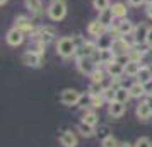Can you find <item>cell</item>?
<instances>
[{"instance_id":"obj_1","label":"cell","mask_w":152,"mask_h":147,"mask_svg":"<svg viewBox=\"0 0 152 147\" xmlns=\"http://www.w3.org/2000/svg\"><path fill=\"white\" fill-rule=\"evenodd\" d=\"M56 53L62 56V58H70V56H75L77 53V41L75 38H70V36H63L56 41Z\"/></svg>"},{"instance_id":"obj_2","label":"cell","mask_w":152,"mask_h":147,"mask_svg":"<svg viewBox=\"0 0 152 147\" xmlns=\"http://www.w3.org/2000/svg\"><path fill=\"white\" fill-rule=\"evenodd\" d=\"M46 14H48V17L51 21H55V22L63 21L65 15H67V4H65V0H51L48 9H46Z\"/></svg>"},{"instance_id":"obj_3","label":"cell","mask_w":152,"mask_h":147,"mask_svg":"<svg viewBox=\"0 0 152 147\" xmlns=\"http://www.w3.org/2000/svg\"><path fill=\"white\" fill-rule=\"evenodd\" d=\"M55 36H56L55 28H51V26H41V28H38L33 33V41H39L43 45H50V43L55 39Z\"/></svg>"},{"instance_id":"obj_4","label":"cell","mask_w":152,"mask_h":147,"mask_svg":"<svg viewBox=\"0 0 152 147\" xmlns=\"http://www.w3.org/2000/svg\"><path fill=\"white\" fill-rule=\"evenodd\" d=\"M97 67L99 65H97V62L92 56H80V58H77V69H79V72L82 75H91Z\"/></svg>"},{"instance_id":"obj_5","label":"cell","mask_w":152,"mask_h":147,"mask_svg":"<svg viewBox=\"0 0 152 147\" xmlns=\"http://www.w3.org/2000/svg\"><path fill=\"white\" fill-rule=\"evenodd\" d=\"M80 99H82V92H79L77 89H63L60 92V103L65 106H75L79 105Z\"/></svg>"},{"instance_id":"obj_6","label":"cell","mask_w":152,"mask_h":147,"mask_svg":"<svg viewBox=\"0 0 152 147\" xmlns=\"http://www.w3.org/2000/svg\"><path fill=\"white\" fill-rule=\"evenodd\" d=\"M113 33L118 36H126V34H132L133 33V29H135V24L130 21V19H118V22L113 26Z\"/></svg>"},{"instance_id":"obj_7","label":"cell","mask_w":152,"mask_h":147,"mask_svg":"<svg viewBox=\"0 0 152 147\" xmlns=\"http://www.w3.org/2000/svg\"><path fill=\"white\" fill-rule=\"evenodd\" d=\"M21 60H22V63H24L26 67H31V69H38V67H41L43 55H38V53H34V51L28 50V51H24V53H22Z\"/></svg>"},{"instance_id":"obj_8","label":"cell","mask_w":152,"mask_h":147,"mask_svg":"<svg viewBox=\"0 0 152 147\" xmlns=\"http://www.w3.org/2000/svg\"><path fill=\"white\" fill-rule=\"evenodd\" d=\"M14 28H17L19 31H22L24 34H33V33L36 31L33 21H31L29 17H26V15H17V17H15Z\"/></svg>"},{"instance_id":"obj_9","label":"cell","mask_w":152,"mask_h":147,"mask_svg":"<svg viewBox=\"0 0 152 147\" xmlns=\"http://www.w3.org/2000/svg\"><path fill=\"white\" fill-rule=\"evenodd\" d=\"M130 48H132V45L128 43V39L125 36H116L113 45H111V50H113L115 55H126Z\"/></svg>"},{"instance_id":"obj_10","label":"cell","mask_w":152,"mask_h":147,"mask_svg":"<svg viewBox=\"0 0 152 147\" xmlns=\"http://www.w3.org/2000/svg\"><path fill=\"white\" fill-rule=\"evenodd\" d=\"M5 41H7L9 46H21L22 43H24V33L19 31L17 28H12L7 31V34H5Z\"/></svg>"},{"instance_id":"obj_11","label":"cell","mask_w":152,"mask_h":147,"mask_svg":"<svg viewBox=\"0 0 152 147\" xmlns=\"http://www.w3.org/2000/svg\"><path fill=\"white\" fill-rule=\"evenodd\" d=\"M147 33H149V26H147V24H144V22L137 24V26H135V29H133V33H132L135 45H138V46L145 45V39H147Z\"/></svg>"},{"instance_id":"obj_12","label":"cell","mask_w":152,"mask_h":147,"mask_svg":"<svg viewBox=\"0 0 152 147\" xmlns=\"http://www.w3.org/2000/svg\"><path fill=\"white\" fill-rule=\"evenodd\" d=\"M97 43L94 41H84L79 48H77V53H75V58H80V56H94L97 51Z\"/></svg>"},{"instance_id":"obj_13","label":"cell","mask_w":152,"mask_h":147,"mask_svg":"<svg viewBox=\"0 0 152 147\" xmlns=\"http://www.w3.org/2000/svg\"><path fill=\"white\" fill-rule=\"evenodd\" d=\"M135 116L138 120H142V121H145V120H149L152 116V110H151V105H149V99H144V101H140L137 105V108H135Z\"/></svg>"},{"instance_id":"obj_14","label":"cell","mask_w":152,"mask_h":147,"mask_svg":"<svg viewBox=\"0 0 152 147\" xmlns=\"http://www.w3.org/2000/svg\"><path fill=\"white\" fill-rule=\"evenodd\" d=\"M60 144L63 147H77L79 146V137L75 135V132L72 130H65V132L60 133Z\"/></svg>"},{"instance_id":"obj_15","label":"cell","mask_w":152,"mask_h":147,"mask_svg":"<svg viewBox=\"0 0 152 147\" xmlns=\"http://www.w3.org/2000/svg\"><path fill=\"white\" fill-rule=\"evenodd\" d=\"M106 74L111 79H121L125 75V65H121V63H118L115 60V62H111L106 65Z\"/></svg>"},{"instance_id":"obj_16","label":"cell","mask_w":152,"mask_h":147,"mask_svg":"<svg viewBox=\"0 0 152 147\" xmlns=\"http://www.w3.org/2000/svg\"><path fill=\"white\" fill-rule=\"evenodd\" d=\"M126 111V105L125 103H120V101H113V103H108V115L111 118H121Z\"/></svg>"},{"instance_id":"obj_17","label":"cell","mask_w":152,"mask_h":147,"mask_svg":"<svg viewBox=\"0 0 152 147\" xmlns=\"http://www.w3.org/2000/svg\"><path fill=\"white\" fill-rule=\"evenodd\" d=\"M116 17H115V14H113V10L110 9H104V10H101V12H97V21L103 24L106 29H111L113 28V21H115Z\"/></svg>"},{"instance_id":"obj_18","label":"cell","mask_w":152,"mask_h":147,"mask_svg":"<svg viewBox=\"0 0 152 147\" xmlns=\"http://www.w3.org/2000/svg\"><path fill=\"white\" fill-rule=\"evenodd\" d=\"M87 33H89L91 36H94V38H99L101 34L106 33V28H104L97 19H92V21L87 24Z\"/></svg>"},{"instance_id":"obj_19","label":"cell","mask_w":152,"mask_h":147,"mask_svg":"<svg viewBox=\"0 0 152 147\" xmlns=\"http://www.w3.org/2000/svg\"><path fill=\"white\" fill-rule=\"evenodd\" d=\"M77 132L80 133L84 139H91V137H96L97 135V128L96 127L87 125V123H84V121H80V123L77 125Z\"/></svg>"},{"instance_id":"obj_20","label":"cell","mask_w":152,"mask_h":147,"mask_svg":"<svg viewBox=\"0 0 152 147\" xmlns=\"http://www.w3.org/2000/svg\"><path fill=\"white\" fill-rule=\"evenodd\" d=\"M145 51L147 50H142L138 45H135V46H132L130 50H128V60H132V62H138V63H142V60H144V56H145Z\"/></svg>"},{"instance_id":"obj_21","label":"cell","mask_w":152,"mask_h":147,"mask_svg":"<svg viewBox=\"0 0 152 147\" xmlns=\"http://www.w3.org/2000/svg\"><path fill=\"white\" fill-rule=\"evenodd\" d=\"M135 79H137V82H140V84H147V82H151L152 80V69L151 67H147V65H142Z\"/></svg>"},{"instance_id":"obj_22","label":"cell","mask_w":152,"mask_h":147,"mask_svg":"<svg viewBox=\"0 0 152 147\" xmlns=\"http://www.w3.org/2000/svg\"><path fill=\"white\" fill-rule=\"evenodd\" d=\"M128 91H130V96L132 98H135V99H140V98H144V96H147L144 84H140V82H137V80L128 87Z\"/></svg>"},{"instance_id":"obj_23","label":"cell","mask_w":152,"mask_h":147,"mask_svg":"<svg viewBox=\"0 0 152 147\" xmlns=\"http://www.w3.org/2000/svg\"><path fill=\"white\" fill-rule=\"evenodd\" d=\"M111 10H113V14H115L116 19H125L126 14H128L126 4H123V2H115V4L111 5Z\"/></svg>"},{"instance_id":"obj_24","label":"cell","mask_w":152,"mask_h":147,"mask_svg":"<svg viewBox=\"0 0 152 147\" xmlns=\"http://www.w3.org/2000/svg\"><path fill=\"white\" fill-rule=\"evenodd\" d=\"M80 121H84V123H87V125H91V127H97L99 125V116H97L94 111L86 110V111L82 113V120H80Z\"/></svg>"},{"instance_id":"obj_25","label":"cell","mask_w":152,"mask_h":147,"mask_svg":"<svg viewBox=\"0 0 152 147\" xmlns=\"http://www.w3.org/2000/svg\"><path fill=\"white\" fill-rule=\"evenodd\" d=\"M24 4H26V9H28L31 14L39 15V14L43 12V4H41V0H24Z\"/></svg>"},{"instance_id":"obj_26","label":"cell","mask_w":152,"mask_h":147,"mask_svg":"<svg viewBox=\"0 0 152 147\" xmlns=\"http://www.w3.org/2000/svg\"><path fill=\"white\" fill-rule=\"evenodd\" d=\"M113 41H115V38L110 36L108 33H104V34H101L99 38H97L96 43H97V48H99V50H108V48H111Z\"/></svg>"},{"instance_id":"obj_27","label":"cell","mask_w":152,"mask_h":147,"mask_svg":"<svg viewBox=\"0 0 152 147\" xmlns=\"http://www.w3.org/2000/svg\"><path fill=\"white\" fill-rule=\"evenodd\" d=\"M140 67H142V65L138 62H132L130 60V62L125 65V75H126V77H137Z\"/></svg>"},{"instance_id":"obj_28","label":"cell","mask_w":152,"mask_h":147,"mask_svg":"<svg viewBox=\"0 0 152 147\" xmlns=\"http://www.w3.org/2000/svg\"><path fill=\"white\" fill-rule=\"evenodd\" d=\"M130 98H132L130 91H128L126 87H123V86H121V87H118V89H116V99H115V101H120V103H125V105H126Z\"/></svg>"},{"instance_id":"obj_29","label":"cell","mask_w":152,"mask_h":147,"mask_svg":"<svg viewBox=\"0 0 152 147\" xmlns=\"http://www.w3.org/2000/svg\"><path fill=\"white\" fill-rule=\"evenodd\" d=\"M104 82H91L89 86V96H101L104 91Z\"/></svg>"},{"instance_id":"obj_30","label":"cell","mask_w":152,"mask_h":147,"mask_svg":"<svg viewBox=\"0 0 152 147\" xmlns=\"http://www.w3.org/2000/svg\"><path fill=\"white\" fill-rule=\"evenodd\" d=\"M103 98L106 103H113L115 99H116V89L113 87V86H106L103 91Z\"/></svg>"},{"instance_id":"obj_31","label":"cell","mask_w":152,"mask_h":147,"mask_svg":"<svg viewBox=\"0 0 152 147\" xmlns=\"http://www.w3.org/2000/svg\"><path fill=\"white\" fill-rule=\"evenodd\" d=\"M104 75H106V70H103L101 67H97L92 74H91V82H104Z\"/></svg>"},{"instance_id":"obj_32","label":"cell","mask_w":152,"mask_h":147,"mask_svg":"<svg viewBox=\"0 0 152 147\" xmlns=\"http://www.w3.org/2000/svg\"><path fill=\"white\" fill-rule=\"evenodd\" d=\"M104 103H106V101H104L103 94H101V96H89V106H91V108H94V110L101 108Z\"/></svg>"},{"instance_id":"obj_33","label":"cell","mask_w":152,"mask_h":147,"mask_svg":"<svg viewBox=\"0 0 152 147\" xmlns=\"http://www.w3.org/2000/svg\"><path fill=\"white\" fill-rule=\"evenodd\" d=\"M96 128H97V135H96V137H99L101 140H104L106 137H110V135H111L110 125H99V127H96Z\"/></svg>"},{"instance_id":"obj_34","label":"cell","mask_w":152,"mask_h":147,"mask_svg":"<svg viewBox=\"0 0 152 147\" xmlns=\"http://www.w3.org/2000/svg\"><path fill=\"white\" fill-rule=\"evenodd\" d=\"M92 7L96 9L97 12H101L104 9H110L111 4H110V0H92Z\"/></svg>"},{"instance_id":"obj_35","label":"cell","mask_w":152,"mask_h":147,"mask_svg":"<svg viewBox=\"0 0 152 147\" xmlns=\"http://www.w3.org/2000/svg\"><path fill=\"white\" fill-rule=\"evenodd\" d=\"M133 146L135 147H152V139L151 137H138Z\"/></svg>"},{"instance_id":"obj_36","label":"cell","mask_w":152,"mask_h":147,"mask_svg":"<svg viewBox=\"0 0 152 147\" xmlns=\"http://www.w3.org/2000/svg\"><path fill=\"white\" fill-rule=\"evenodd\" d=\"M118 146H120V142L113 135H110V137H106L104 140H101V147H118Z\"/></svg>"},{"instance_id":"obj_37","label":"cell","mask_w":152,"mask_h":147,"mask_svg":"<svg viewBox=\"0 0 152 147\" xmlns=\"http://www.w3.org/2000/svg\"><path fill=\"white\" fill-rule=\"evenodd\" d=\"M128 2V5H132V7H140V5H144L147 0H126Z\"/></svg>"},{"instance_id":"obj_38","label":"cell","mask_w":152,"mask_h":147,"mask_svg":"<svg viewBox=\"0 0 152 147\" xmlns=\"http://www.w3.org/2000/svg\"><path fill=\"white\" fill-rule=\"evenodd\" d=\"M145 46L152 50V28H149V33H147V39H145Z\"/></svg>"},{"instance_id":"obj_39","label":"cell","mask_w":152,"mask_h":147,"mask_svg":"<svg viewBox=\"0 0 152 147\" xmlns=\"http://www.w3.org/2000/svg\"><path fill=\"white\" fill-rule=\"evenodd\" d=\"M145 14H147L149 19H152V2L151 4H147V7H145Z\"/></svg>"},{"instance_id":"obj_40","label":"cell","mask_w":152,"mask_h":147,"mask_svg":"<svg viewBox=\"0 0 152 147\" xmlns=\"http://www.w3.org/2000/svg\"><path fill=\"white\" fill-rule=\"evenodd\" d=\"M118 147H135V146H133V144H130V142H121Z\"/></svg>"},{"instance_id":"obj_41","label":"cell","mask_w":152,"mask_h":147,"mask_svg":"<svg viewBox=\"0 0 152 147\" xmlns=\"http://www.w3.org/2000/svg\"><path fill=\"white\" fill-rule=\"evenodd\" d=\"M5 4H7V0H0V5H2V7H4Z\"/></svg>"}]
</instances>
